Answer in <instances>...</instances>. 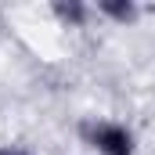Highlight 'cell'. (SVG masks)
<instances>
[{"label":"cell","mask_w":155,"mask_h":155,"mask_svg":"<svg viewBox=\"0 0 155 155\" xmlns=\"http://www.w3.org/2000/svg\"><path fill=\"white\" fill-rule=\"evenodd\" d=\"M79 134L97 155H134L137 152L134 130L126 123H116V119H87L79 126Z\"/></svg>","instance_id":"1"},{"label":"cell","mask_w":155,"mask_h":155,"mask_svg":"<svg viewBox=\"0 0 155 155\" xmlns=\"http://www.w3.org/2000/svg\"><path fill=\"white\" fill-rule=\"evenodd\" d=\"M97 15L101 18H108V22H116V25H130V22H137V4L134 0H101L97 4Z\"/></svg>","instance_id":"2"},{"label":"cell","mask_w":155,"mask_h":155,"mask_svg":"<svg viewBox=\"0 0 155 155\" xmlns=\"http://www.w3.org/2000/svg\"><path fill=\"white\" fill-rule=\"evenodd\" d=\"M54 15L69 25V29H83L87 22H90V15H94V7H87V4H79V0H61V4H54Z\"/></svg>","instance_id":"3"},{"label":"cell","mask_w":155,"mask_h":155,"mask_svg":"<svg viewBox=\"0 0 155 155\" xmlns=\"http://www.w3.org/2000/svg\"><path fill=\"white\" fill-rule=\"evenodd\" d=\"M0 155H33L25 144H0Z\"/></svg>","instance_id":"4"}]
</instances>
